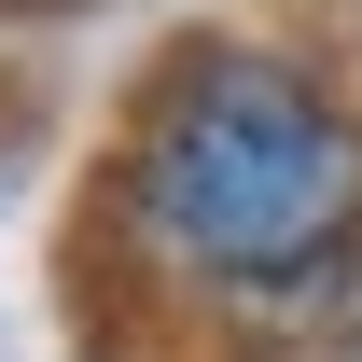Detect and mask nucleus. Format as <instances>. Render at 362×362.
<instances>
[{
    "mask_svg": "<svg viewBox=\"0 0 362 362\" xmlns=\"http://www.w3.org/2000/svg\"><path fill=\"white\" fill-rule=\"evenodd\" d=\"M126 251L265 320L362 251V98L279 42H168L126 112Z\"/></svg>",
    "mask_w": 362,
    "mask_h": 362,
    "instance_id": "obj_1",
    "label": "nucleus"
},
{
    "mask_svg": "<svg viewBox=\"0 0 362 362\" xmlns=\"http://www.w3.org/2000/svg\"><path fill=\"white\" fill-rule=\"evenodd\" d=\"M0 14H70V0H0Z\"/></svg>",
    "mask_w": 362,
    "mask_h": 362,
    "instance_id": "obj_2",
    "label": "nucleus"
},
{
    "mask_svg": "<svg viewBox=\"0 0 362 362\" xmlns=\"http://www.w3.org/2000/svg\"><path fill=\"white\" fill-rule=\"evenodd\" d=\"M279 362H307V349H279Z\"/></svg>",
    "mask_w": 362,
    "mask_h": 362,
    "instance_id": "obj_3",
    "label": "nucleus"
}]
</instances>
